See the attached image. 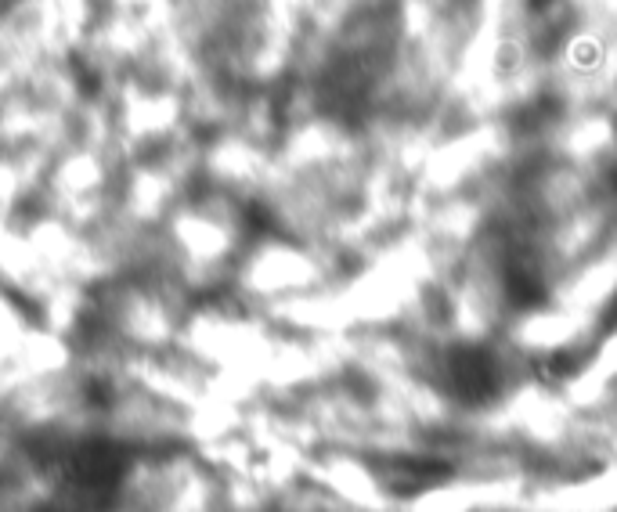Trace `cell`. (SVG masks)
<instances>
[{"mask_svg": "<svg viewBox=\"0 0 617 512\" xmlns=\"http://www.w3.org/2000/svg\"><path fill=\"white\" fill-rule=\"evenodd\" d=\"M448 383L466 401H484L498 390V365L488 350L466 347L448 357Z\"/></svg>", "mask_w": 617, "mask_h": 512, "instance_id": "1", "label": "cell"}]
</instances>
